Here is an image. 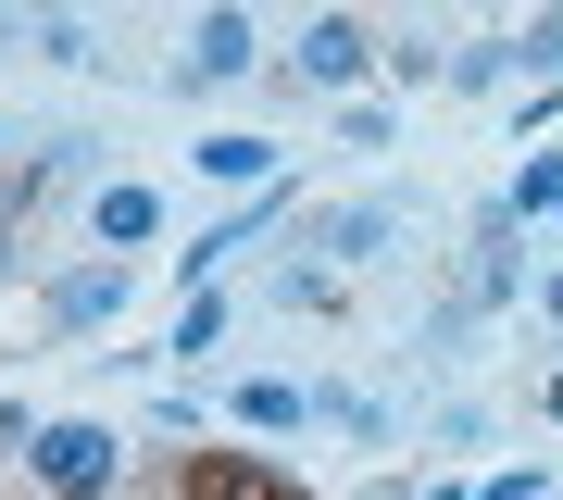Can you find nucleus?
<instances>
[{"label":"nucleus","instance_id":"obj_1","mask_svg":"<svg viewBox=\"0 0 563 500\" xmlns=\"http://www.w3.org/2000/svg\"><path fill=\"white\" fill-rule=\"evenodd\" d=\"M25 476H38L51 500H113L125 438H113V425H88V413H63V425H38V438H25Z\"/></svg>","mask_w":563,"mask_h":500},{"label":"nucleus","instance_id":"obj_2","mask_svg":"<svg viewBox=\"0 0 563 500\" xmlns=\"http://www.w3.org/2000/svg\"><path fill=\"white\" fill-rule=\"evenodd\" d=\"M125 263H76V276H51V325L63 338H88V325H125Z\"/></svg>","mask_w":563,"mask_h":500},{"label":"nucleus","instance_id":"obj_3","mask_svg":"<svg viewBox=\"0 0 563 500\" xmlns=\"http://www.w3.org/2000/svg\"><path fill=\"white\" fill-rule=\"evenodd\" d=\"M251 63H263V38H251V13H225V0H213V13L188 25V88H239Z\"/></svg>","mask_w":563,"mask_h":500},{"label":"nucleus","instance_id":"obj_4","mask_svg":"<svg viewBox=\"0 0 563 500\" xmlns=\"http://www.w3.org/2000/svg\"><path fill=\"white\" fill-rule=\"evenodd\" d=\"M363 63H376V38H363L351 13H313V25H301V51H288V76H301V88H351Z\"/></svg>","mask_w":563,"mask_h":500},{"label":"nucleus","instance_id":"obj_5","mask_svg":"<svg viewBox=\"0 0 563 500\" xmlns=\"http://www.w3.org/2000/svg\"><path fill=\"white\" fill-rule=\"evenodd\" d=\"M88 238H101V251H151L163 238V200L139 176H101V188H88Z\"/></svg>","mask_w":563,"mask_h":500},{"label":"nucleus","instance_id":"obj_6","mask_svg":"<svg viewBox=\"0 0 563 500\" xmlns=\"http://www.w3.org/2000/svg\"><path fill=\"white\" fill-rule=\"evenodd\" d=\"M301 251H339V263H388V251H401V213H388V200H351V213H325Z\"/></svg>","mask_w":563,"mask_h":500},{"label":"nucleus","instance_id":"obj_7","mask_svg":"<svg viewBox=\"0 0 563 500\" xmlns=\"http://www.w3.org/2000/svg\"><path fill=\"white\" fill-rule=\"evenodd\" d=\"M225 413H239L251 438H301V425H313V388H288V376H251V388H225Z\"/></svg>","mask_w":563,"mask_h":500},{"label":"nucleus","instance_id":"obj_8","mask_svg":"<svg viewBox=\"0 0 563 500\" xmlns=\"http://www.w3.org/2000/svg\"><path fill=\"white\" fill-rule=\"evenodd\" d=\"M201 176L251 200V188H276V176H288V163H276V138H251V125H225V138H201Z\"/></svg>","mask_w":563,"mask_h":500},{"label":"nucleus","instance_id":"obj_9","mask_svg":"<svg viewBox=\"0 0 563 500\" xmlns=\"http://www.w3.org/2000/svg\"><path fill=\"white\" fill-rule=\"evenodd\" d=\"M188 500H301V488H288V476H263L251 451H213L201 476H188Z\"/></svg>","mask_w":563,"mask_h":500},{"label":"nucleus","instance_id":"obj_10","mask_svg":"<svg viewBox=\"0 0 563 500\" xmlns=\"http://www.w3.org/2000/svg\"><path fill=\"white\" fill-rule=\"evenodd\" d=\"M514 76L563 100V0H551V13H539V25H526V38H514Z\"/></svg>","mask_w":563,"mask_h":500},{"label":"nucleus","instance_id":"obj_11","mask_svg":"<svg viewBox=\"0 0 563 500\" xmlns=\"http://www.w3.org/2000/svg\"><path fill=\"white\" fill-rule=\"evenodd\" d=\"M176 351H188V363H213V351H225V288H188V313H176Z\"/></svg>","mask_w":563,"mask_h":500},{"label":"nucleus","instance_id":"obj_12","mask_svg":"<svg viewBox=\"0 0 563 500\" xmlns=\"http://www.w3.org/2000/svg\"><path fill=\"white\" fill-rule=\"evenodd\" d=\"M451 88H476V100H488V88H514V51H501V38H476V51H451Z\"/></svg>","mask_w":563,"mask_h":500},{"label":"nucleus","instance_id":"obj_13","mask_svg":"<svg viewBox=\"0 0 563 500\" xmlns=\"http://www.w3.org/2000/svg\"><path fill=\"white\" fill-rule=\"evenodd\" d=\"M539 325H551V338H563V263H551V276H539Z\"/></svg>","mask_w":563,"mask_h":500},{"label":"nucleus","instance_id":"obj_14","mask_svg":"<svg viewBox=\"0 0 563 500\" xmlns=\"http://www.w3.org/2000/svg\"><path fill=\"white\" fill-rule=\"evenodd\" d=\"M539 400H551V425H563V376H551V388H539Z\"/></svg>","mask_w":563,"mask_h":500},{"label":"nucleus","instance_id":"obj_15","mask_svg":"<svg viewBox=\"0 0 563 500\" xmlns=\"http://www.w3.org/2000/svg\"><path fill=\"white\" fill-rule=\"evenodd\" d=\"M0 263H13V213H0Z\"/></svg>","mask_w":563,"mask_h":500},{"label":"nucleus","instance_id":"obj_16","mask_svg":"<svg viewBox=\"0 0 563 500\" xmlns=\"http://www.w3.org/2000/svg\"><path fill=\"white\" fill-rule=\"evenodd\" d=\"M51 13H88V0H51Z\"/></svg>","mask_w":563,"mask_h":500},{"label":"nucleus","instance_id":"obj_17","mask_svg":"<svg viewBox=\"0 0 563 500\" xmlns=\"http://www.w3.org/2000/svg\"><path fill=\"white\" fill-rule=\"evenodd\" d=\"M0 13H13V0H0Z\"/></svg>","mask_w":563,"mask_h":500}]
</instances>
